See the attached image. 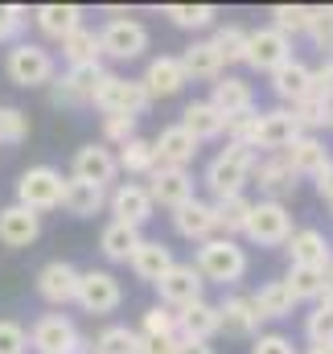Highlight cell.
Instances as JSON below:
<instances>
[{"label": "cell", "mask_w": 333, "mask_h": 354, "mask_svg": "<svg viewBox=\"0 0 333 354\" xmlns=\"http://www.w3.org/2000/svg\"><path fill=\"white\" fill-rule=\"evenodd\" d=\"M75 301L83 305L86 313L103 317V313H115V309H120L124 288H120V280H115L111 272L91 268V272H79V292H75Z\"/></svg>", "instance_id": "cell-8"}, {"label": "cell", "mask_w": 333, "mask_h": 354, "mask_svg": "<svg viewBox=\"0 0 333 354\" xmlns=\"http://www.w3.org/2000/svg\"><path fill=\"white\" fill-rule=\"evenodd\" d=\"M149 198H153V206H169V210H177V206H185L189 198H193V177L185 174V169H165V165H157L153 174H149Z\"/></svg>", "instance_id": "cell-15"}, {"label": "cell", "mask_w": 333, "mask_h": 354, "mask_svg": "<svg viewBox=\"0 0 333 354\" xmlns=\"http://www.w3.org/2000/svg\"><path fill=\"white\" fill-rule=\"evenodd\" d=\"M309 95H317L321 103L333 107V58H325V62L313 71V91H309Z\"/></svg>", "instance_id": "cell-51"}, {"label": "cell", "mask_w": 333, "mask_h": 354, "mask_svg": "<svg viewBox=\"0 0 333 354\" xmlns=\"http://www.w3.org/2000/svg\"><path fill=\"white\" fill-rule=\"evenodd\" d=\"M91 103L99 107V111H107V115H140L153 99H149V91L140 79H120V75H103L99 79V87L91 95Z\"/></svg>", "instance_id": "cell-3"}, {"label": "cell", "mask_w": 333, "mask_h": 354, "mask_svg": "<svg viewBox=\"0 0 333 354\" xmlns=\"http://www.w3.org/2000/svg\"><path fill=\"white\" fill-rule=\"evenodd\" d=\"M309 354H333V342H325V346H313Z\"/></svg>", "instance_id": "cell-57"}, {"label": "cell", "mask_w": 333, "mask_h": 354, "mask_svg": "<svg viewBox=\"0 0 333 354\" xmlns=\"http://www.w3.org/2000/svg\"><path fill=\"white\" fill-rule=\"evenodd\" d=\"M218 334V305H210L206 297L177 309V338L181 342H210Z\"/></svg>", "instance_id": "cell-17"}, {"label": "cell", "mask_w": 333, "mask_h": 354, "mask_svg": "<svg viewBox=\"0 0 333 354\" xmlns=\"http://www.w3.org/2000/svg\"><path fill=\"white\" fill-rule=\"evenodd\" d=\"M210 46L218 50L222 66H231V62H243V58H247V29H243V25H222V29H214Z\"/></svg>", "instance_id": "cell-41"}, {"label": "cell", "mask_w": 333, "mask_h": 354, "mask_svg": "<svg viewBox=\"0 0 333 354\" xmlns=\"http://www.w3.org/2000/svg\"><path fill=\"white\" fill-rule=\"evenodd\" d=\"M259 309H255V301L243 297V292H235V297H227L222 305H218V330H227V334H235V338H247L259 330Z\"/></svg>", "instance_id": "cell-24"}, {"label": "cell", "mask_w": 333, "mask_h": 354, "mask_svg": "<svg viewBox=\"0 0 333 354\" xmlns=\"http://www.w3.org/2000/svg\"><path fill=\"white\" fill-rule=\"evenodd\" d=\"M144 354H177V338H144Z\"/></svg>", "instance_id": "cell-55"}, {"label": "cell", "mask_w": 333, "mask_h": 354, "mask_svg": "<svg viewBox=\"0 0 333 354\" xmlns=\"http://www.w3.org/2000/svg\"><path fill=\"white\" fill-rule=\"evenodd\" d=\"M210 210H214V231H222V239H235V235H243V227H247L251 202L243 194H235V198H218Z\"/></svg>", "instance_id": "cell-35"}, {"label": "cell", "mask_w": 333, "mask_h": 354, "mask_svg": "<svg viewBox=\"0 0 333 354\" xmlns=\"http://www.w3.org/2000/svg\"><path fill=\"white\" fill-rule=\"evenodd\" d=\"M296 136H301V128H296V120H292V111H288V107L255 111V140H251V149H267V153H276V157H280Z\"/></svg>", "instance_id": "cell-9"}, {"label": "cell", "mask_w": 333, "mask_h": 354, "mask_svg": "<svg viewBox=\"0 0 333 354\" xmlns=\"http://www.w3.org/2000/svg\"><path fill=\"white\" fill-rule=\"evenodd\" d=\"M4 71H8V79H12L17 87H46V83L54 79V58H50V50H41V46H33V41H17V46L8 50Z\"/></svg>", "instance_id": "cell-6"}, {"label": "cell", "mask_w": 333, "mask_h": 354, "mask_svg": "<svg viewBox=\"0 0 333 354\" xmlns=\"http://www.w3.org/2000/svg\"><path fill=\"white\" fill-rule=\"evenodd\" d=\"M305 338H309L313 346H325V342H333V309L317 305V309L309 313V322H305Z\"/></svg>", "instance_id": "cell-48"}, {"label": "cell", "mask_w": 333, "mask_h": 354, "mask_svg": "<svg viewBox=\"0 0 333 354\" xmlns=\"http://www.w3.org/2000/svg\"><path fill=\"white\" fill-rule=\"evenodd\" d=\"M144 91H149V99H165V95H177V91L185 87L189 79H185V71H181V62L177 58H169V54H161V58H153L149 62V71H144Z\"/></svg>", "instance_id": "cell-29"}, {"label": "cell", "mask_w": 333, "mask_h": 354, "mask_svg": "<svg viewBox=\"0 0 333 354\" xmlns=\"http://www.w3.org/2000/svg\"><path fill=\"white\" fill-rule=\"evenodd\" d=\"M177 62H181L185 79H210V83H214V79L222 75V58H218V50H214L210 41H193Z\"/></svg>", "instance_id": "cell-34"}, {"label": "cell", "mask_w": 333, "mask_h": 354, "mask_svg": "<svg viewBox=\"0 0 333 354\" xmlns=\"http://www.w3.org/2000/svg\"><path fill=\"white\" fill-rule=\"evenodd\" d=\"M181 128L202 145V140H218V136H227V115L222 111H214L206 99H193L185 111H181Z\"/></svg>", "instance_id": "cell-26"}, {"label": "cell", "mask_w": 333, "mask_h": 354, "mask_svg": "<svg viewBox=\"0 0 333 354\" xmlns=\"http://www.w3.org/2000/svg\"><path fill=\"white\" fill-rule=\"evenodd\" d=\"M193 268L202 272V280H214V284H235V280H243V276H247V252H243L235 239L214 235V239H206V243L198 248V260H193Z\"/></svg>", "instance_id": "cell-2"}, {"label": "cell", "mask_w": 333, "mask_h": 354, "mask_svg": "<svg viewBox=\"0 0 333 354\" xmlns=\"http://www.w3.org/2000/svg\"><path fill=\"white\" fill-rule=\"evenodd\" d=\"M272 91H276L284 103H301V99L313 91V71H309L305 62L288 58L284 66H276V71H272Z\"/></svg>", "instance_id": "cell-30"}, {"label": "cell", "mask_w": 333, "mask_h": 354, "mask_svg": "<svg viewBox=\"0 0 333 354\" xmlns=\"http://www.w3.org/2000/svg\"><path fill=\"white\" fill-rule=\"evenodd\" d=\"M149 50V29L132 17H115L107 21V29L99 33V54L115 58V62H132Z\"/></svg>", "instance_id": "cell-7"}, {"label": "cell", "mask_w": 333, "mask_h": 354, "mask_svg": "<svg viewBox=\"0 0 333 354\" xmlns=\"http://www.w3.org/2000/svg\"><path fill=\"white\" fill-rule=\"evenodd\" d=\"M255 309H259V317H292V292L284 288V280H272V284H263L255 297Z\"/></svg>", "instance_id": "cell-40"}, {"label": "cell", "mask_w": 333, "mask_h": 354, "mask_svg": "<svg viewBox=\"0 0 333 354\" xmlns=\"http://www.w3.org/2000/svg\"><path fill=\"white\" fill-rule=\"evenodd\" d=\"M313 181H317V194H321V198L333 206V161H330V165H325L317 177H313Z\"/></svg>", "instance_id": "cell-54"}, {"label": "cell", "mask_w": 333, "mask_h": 354, "mask_svg": "<svg viewBox=\"0 0 333 354\" xmlns=\"http://www.w3.org/2000/svg\"><path fill=\"white\" fill-rule=\"evenodd\" d=\"M107 71L95 62V66H70L62 79H50L54 83V91H50V99L54 103H86L91 95H95V87H99V79H103Z\"/></svg>", "instance_id": "cell-18"}, {"label": "cell", "mask_w": 333, "mask_h": 354, "mask_svg": "<svg viewBox=\"0 0 333 354\" xmlns=\"http://www.w3.org/2000/svg\"><path fill=\"white\" fill-rule=\"evenodd\" d=\"M284 288L292 292V301H321L325 292V268H288Z\"/></svg>", "instance_id": "cell-36"}, {"label": "cell", "mask_w": 333, "mask_h": 354, "mask_svg": "<svg viewBox=\"0 0 333 354\" xmlns=\"http://www.w3.org/2000/svg\"><path fill=\"white\" fill-rule=\"evenodd\" d=\"M313 41H317V50L321 54H330L333 58V8H313V17H309V29H305Z\"/></svg>", "instance_id": "cell-47"}, {"label": "cell", "mask_w": 333, "mask_h": 354, "mask_svg": "<svg viewBox=\"0 0 333 354\" xmlns=\"http://www.w3.org/2000/svg\"><path fill=\"white\" fill-rule=\"evenodd\" d=\"M62 58L70 66H95L99 62V33H91L86 25H79L70 37H62Z\"/></svg>", "instance_id": "cell-37"}, {"label": "cell", "mask_w": 333, "mask_h": 354, "mask_svg": "<svg viewBox=\"0 0 333 354\" xmlns=\"http://www.w3.org/2000/svg\"><path fill=\"white\" fill-rule=\"evenodd\" d=\"M136 248H140V227L107 223V227H103V235H99V252H103L111 264H128Z\"/></svg>", "instance_id": "cell-33"}, {"label": "cell", "mask_w": 333, "mask_h": 354, "mask_svg": "<svg viewBox=\"0 0 333 354\" xmlns=\"http://www.w3.org/2000/svg\"><path fill=\"white\" fill-rule=\"evenodd\" d=\"M292 58V41L284 37V33H276L272 25L267 29H255V33H247V58L243 62H251L255 71H276V66H284Z\"/></svg>", "instance_id": "cell-14"}, {"label": "cell", "mask_w": 333, "mask_h": 354, "mask_svg": "<svg viewBox=\"0 0 333 354\" xmlns=\"http://www.w3.org/2000/svg\"><path fill=\"white\" fill-rule=\"evenodd\" d=\"M25 342H29L25 326H17V322L0 317V354H21V351H25Z\"/></svg>", "instance_id": "cell-50"}, {"label": "cell", "mask_w": 333, "mask_h": 354, "mask_svg": "<svg viewBox=\"0 0 333 354\" xmlns=\"http://www.w3.org/2000/svg\"><path fill=\"white\" fill-rule=\"evenodd\" d=\"M62 194H66V177L58 169H50V165H33L17 181V206H25L33 214L62 206Z\"/></svg>", "instance_id": "cell-4"}, {"label": "cell", "mask_w": 333, "mask_h": 354, "mask_svg": "<svg viewBox=\"0 0 333 354\" xmlns=\"http://www.w3.org/2000/svg\"><path fill=\"white\" fill-rule=\"evenodd\" d=\"M288 256L296 268H330L333 264V252H330V239L317 231V227H301L288 235Z\"/></svg>", "instance_id": "cell-21"}, {"label": "cell", "mask_w": 333, "mask_h": 354, "mask_svg": "<svg viewBox=\"0 0 333 354\" xmlns=\"http://www.w3.org/2000/svg\"><path fill=\"white\" fill-rule=\"evenodd\" d=\"M95 354H144V338L128 326H107L99 338H95Z\"/></svg>", "instance_id": "cell-39"}, {"label": "cell", "mask_w": 333, "mask_h": 354, "mask_svg": "<svg viewBox=\"0 0 333 354\" xmlns=\"http://www.w3.org/2000/svg\"><path fill=\"white\" fill-rule=\"evenodd\" d=\"M140 338H177V313H173V309H165V305L144 309Z\"/></svg>", "instance_id": "cell-45"}, {"label": "cell", "mask_w": 333, "mask_h": 354, "mask_svg": "<svg viewBox=\"0 0 333 354\" xmlns=\"http://www.w3.org/2000/svg\"><path fill=\"white\" fill-rule=\"evenodd\" d=\"M251 354H296V346L284 338V334H259Z\"/></svg>", "instance_id": "cell-52"}, {"label": "cell", "mask_w": 333, "mask_h": 354, "mask_svg": "<svg viewBox=\"0 0 333 354\" xmlns=\"http://www.w3.org/2000/svg\"><path fill=\"white\" fill-rule=\"evenodd\" d=\"M153 153H157V165H165V169H185V165L198 157V140H193L181 124H169L165 132L153 140Z\"/></svg>", "instance_id": "cell-20"}, {"label": "cell", "mask_w": 333, "mask_h": 354, "mask_svg": "<svg viewBox=\"0 0 333 354\" xmlns=\"http://www.w3.org/2000/svg\"><path fill=\"white\" fill-rule=\"evenodd\" d=\"M173 227H177V235H181V239H198V243L214 239V210H210V202L189 198L185 206H177V210H173Z\"/></svg>", "instance_id": "cell-27"}, {"label": "cell", "mask_w": 333, "mask_h": 354, "mask_svg": "<svg viewBox=\"0 0 333 354\" xmlns=\"http://www.w3.org/2000/svg\"><path fill=\"white\" fill-rule=\"evenodd\" d=\"M280 157H284V165H288L296 177H317V174H321V169L333 161L330 149H325L317 136H296V140H292V145H288Z\"/></svg>", "instance_id": "cell-22"}, {"label": "cell", "mask_w": 333, "mask_h": 354, "mask_svg": "<svg viewBox=\"0 0 333 354\" xmlns=\"http://www.w3.org/2000/svg\"><path fill=\"white\" fill-rule=\"evenodd\" d=\"M214 111H222L227 120H235V115H251L255 111V95H251V83L243 79H231V75H218L214 83H210V99H206Z\"/></svg>", "instance_id": "cell-16"}, {"label": "cell", "mask_w": 333, "mask_h": 354, "mask_svg": "<svg viewBox=\"0 0 333 354\" xmlns=\"http://www.w3.org/2000/svg\"><path fill=\"white\" fill-rule=\"evenodd\" d=\"M29 342H33V351L37 354H75L83 338H79V330H75L70 317H62V313H46V317L33 326Z\"/></svg>", "instance_id": "cell-11"}, {"label": "cell", "mask_w": 333, "mask_h": 354, "mask_svg": "<svg viewBox=\"0 0 333 354\" xmlns=\"http://www.w3.org/2000/svg\"><path fill=\"white\" fill-rule=\"evenodd\" d=\"M255 161H259L255 149H247V145H227V149L206 165V185L214 189V198H235V194H243V185L251 181Z\"/></svg>", "instance_id": "cell-1"}, {"label": "cell", "mask_w": 333, "mask_h": 354, "mask_svg": "<svg viewBox=\"0 0 333 354\" xmlns=\"http://www.w3.org/2000/svg\"><path fill=\"white\" fill-rule=\"evenodd\" d=\"M243 235H247L251 243H259V248H280V243H288V235H292V214H288V206H284V202H267V198H263V202H251Z\"/></svg>", "instance_id": "cell-5"}, {"label": "cell", "mask_w": 333, "mask_h": 354, "mask_svg": "<svg viewBox=\"0 0 333 354\" xmlns=\"http://www.w3.org/2000/svg\"><path fill=\"white\" fill-rule=\"evenodd\" d=\"M309 17H313L309 4H276L272 8V29L292 41V33H305L309 29Z\"/></svg>", "instance_id": "cell-43"}, {"label": "cell", "mask_w": 333, "mask_h": 354, "mask_svg": "<svg viewBox=\"0 0 333 354\" xmlns=\"http://www.w3.org/2000/svg\"><path fill=\"white\" fill-rule=\"evenodd\" d=\"M128 264H132V272H136L140 280L161 284V276H165L177 260H173V252H169L161 239H140V248L132 252V260H128Z\"/></svg>", "instance_id": "cell-28"}, {"label": "cell", "mask_w": 333, "mask_h": 354, "mask_svg": "<svg viewBox=\"0 0 333 354\" xmlns=\"http://www.w3.org/2000/svg\"><path fill=\"white\" fill-rule=\"evenodd\" d=\"M41 235V214L25 210V206H4L0 210V243L4 248H29Z\"/></svg>", "instance_id": "cell-23"}, {"label": "cell", "mask_w": 333, "mask_h": 354, "mask_svg": "<svg viewBox=\"0 0 333 354\" xmlns=\"http://www.w3.org/2000/svg\"><path fill=\"white\" fill-rule=\"evenodd\" d=\"M165 17L177 29H206V25H214L218 8H214V4H169Z\"/></svg>", "instance_id": "cell-44"}, {"label": "cell", "mask_w": 333, "mask_h": 354, "mask_svg": "<svg viewBox=\"0 0 333 354\" xmlns=\"http://www.w3.org/2000/svg\"><path fill=\"white\" fill-rule=\"evenodd\" d=\"M37 292H41L50 305L75 301V292H79V268L66 264V260H50V264L37 272Z\"/></svg>", "instance_id": "cell-19"}, {"label": "cell", "mask_w": 333, "mask_h": 354, "mask_svg": "<svg viewBox=\"0 0 333 354\" xmlns=\"http://www.w3.org/2000/svg\"><path fill=\"white\" fill-rule=\"evenodd\" d=\"M107 206H111V223H128V227H144L153 218V198L140 181H124L107 194Z\"/></svg>", "instance_id": "cell-12"}, {"label": "cell", "mask_w": 333, "mask_h": 354, "mask_svg": "<svg viewBox=\"0 0 333 354\" xmlns=\"http://www.w3.org/2000/svg\"><path fill=\"white\" fill-rule=\"evenodd\" d=\"M115 165H120V169H128V174H153V169H157L153 140H140V136H132L128 145H120V157H115Z\"/></svg>", "instance_id": "cell-42"}, {"label": "cell", "mask_w": 333, "mask_h": 354, "mask_svg": "<svg viewBox=\"0 0 333 354\" xmlns=\"http://www.w3.org/2000/svg\"><path fill=\"white\" fill-rule=\"evenodd\" d=\"M288 111H292V120H296L301 136H313L317 128L333 124V107H330V103H321L317 95H305V99H301V103H292Z\"/></svg>", "instance_id": "cell-38"}, {"label": "cell", "mask_w": 333, "mask_h": 354, "mask_svg": "<svg viewBox=\"0 0 333 354\" xmlns=\"http://www.w3.org/2000/svg\"><path fill=\"white\" fill-rule=\"evenodd\" d=\"M103 136L111 145H128L136 136V120L132 115H103Z\"/></svg>", "instance_id": "cell-49"}, {"label": "cell", "mask_w": 333, "mask_h": 354, "mask_svg": "<svg viewBox=\"0 0 333 354\" xmlns=\"http://www.w3.org/2000/svg\"><path fill=\"white\" fill-rule=\"evenodd\" d=\"M29 140V115L21 107H0V145Z\"/></svg>", "instance_id": "cell-46"}, {"label": "cell", "mask_w": 333, "mask_h": 354, "mask_svg": "<svg viewBox=\"0 0 333 354\" xmlns=\"http://www.w3.org/2000/svg\"><path fill=\"white\" fill-rule=\"evenodd\" d=\"M103 206H107V189L66 177V194H62V210H66V214H75V218H95Z\"/></svg>", "instance_id": "cell-32"}, {"label": "cell", "mask_w": 333, "mask_h": 354, "mask_svg": "<svg viewBox=\"0 0 333 354\" xmlns=\"http://www.w3.org/2000/svg\"><path fill=\"white\" fill-rule=\"evenodd\" d=\"M25 17H29V12H25L21 4H0V41L12 37V33L25 25Z\"/></svg>", "instance_id": "cell-53"}, {"label": "cell", "mask_w": 333, "mask_h": 354, "mask_svg": "<svg viewBox=\"0 0 333 354\" xmlns=\"http://www.w3.org/2000/svg\"><path fill=\"white\" fill-rule=\"evenodd\" d=\"M177 354H214V346L210 342H181L177 338Z\"/></svg>", "instance_id": "cell-56"}, {"label": "cell", "mask_w": 333, "mask_h": 354, "mask_svg": "<svg viewBox=\"0 0 333 354\" xmlns=\"http://www.w3.org/2000/svg\"><path fill=\"white\" fill-rule=\"evenodd\" d=\"M202 288H206V280H202V272L193 264H173L161 276V284H157V292H161V305L165 309H185V305H193V301H202Z\"/></svg>", "instance_id": "cell-10"}, {"label": "cell", "mask_w": 333, "mask_h": 354, "mask_svg": "<svg viewBox=\"0 0 333 354\" xmlns=\"http://www.w3.org/2000/svg\"><path fill=\"white\" fill-rule=\"evenodd\" d=\"M33 21H37V29H41L46 37L62 41V37H70V33L83 25V8H79V4H41V8L33 12Z\"/></svg>", "instance_id": "cell-31"}, {"label": "cell", "mask_w": 333, "mask_h": 354, "mask_svg": "<svg viewBox=\"0 0 333 354\" xmlns=\"http://www.w3.org/2000/svg\"><path fill=\"white\" fill-rule=\"evenodd\" d=\"M70 169H75V181L99 185V189H107V185L115 181V174H120V165H115V153H111L107 145H83V149L75 153Z\"/></svg>", "instance_id": "cell-13"}, {"label": "cell", "mask_w": 333, "mask_h": 354, "mask_svg": "<svg viewBox=\"0 0 333 354\" xmlns=\"http://www.w3.org/2000/svg\"><path fill=\"white\" fill-rule=\"evenodd\" d=\"M251 177L259 181V189L267 194V202H284L296 194V174L284 165V157H267V161H255Z\"/></svg>", "instance_id": "cell-25"}]
</instances>
